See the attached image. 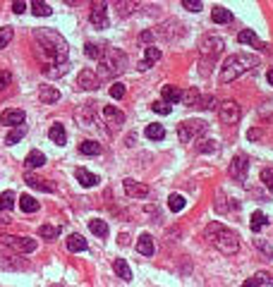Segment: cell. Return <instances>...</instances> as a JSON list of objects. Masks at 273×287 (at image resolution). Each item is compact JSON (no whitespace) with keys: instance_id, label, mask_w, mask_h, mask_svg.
I'll use <instances>...</instances> for the list:
<instances>
[{"instance_id":"6da1fadb","label":"cell","mask_w":273,"mask_h":287,"mask_svg":"<svg viewBox=\"0 0 273 287\" xmlns=\"http://www.w3.org/2000/svg\"><path fill=\"white\" fill-rule=\"evenodd\" d=\"M34 36H36V43H39L36 53L43 60V69L68 65V43L60 34H55L51 29H36Z\"/></svg>"},{"instance_id":"7a4b0ae2","label":"cell","mask_w":273,"mask_h":287,"mask_svg":"<svg viewBox=\"0 0 273 287\" xmlns=\"http://www.w3.org/2000/svg\"><path fill=\"white\" fill-rule=\"evenodd\" d=\"M206 237L211 239V244L218 249L220 254H237L240 251V234L232 232L230 228H225V225H220V223H211L208 228H206Z\"/></svg>"},{"instance_id":"3957f363","label":"cell","mask_w":273,"mask_h":287,"mask_svg":"<svg viewBox=\"0 0 273 287\" xmlns=\"http://www.w3.org/2000/svg\"><path fill=\"white\" fill-rule=\"evenodd\" d=\"M257 65H259V60H257L254 55H245V53L230 55V57L223 62V67H220V82L223 84L235 82L237 77H242L245 72H249V69L257 67Z\"/></svg>"},{"instance_id":"277c9868","label":"cell","mask_w":273,"mask_h":287,"mask_svg":"<svg viewBox=\"0 0 273 287\" xmlns=\"http://www.w3.org/2000/svg\"><path fill=\"white\" fill-rule=\"evenodd\" d=\"M98 62H101V77H115L127 65V55L120 48H106V53Z\"/></svg>"},{"instance_id":"5b68a950","label":"cell","mask_w":273,"mask_h":287,"mask_svg":"<svg viewBox=\"0 0 273 287\" xmlns=\"http://www.w3.org/2000/svg\"><path fill=\"white\" fill-rule=\"evenodd\" d=\"M0 242L5 246H10V249H14V251H19V254H31V251H36V239H31V237L0 234Z\"/></svg>"},{"instance_id":"8992f818","label":"cell","mask_w":273,"mask_h":287,"mask_svg":"<svg viewBox=\"0 0 273 287\" xmlns=\"http://www.w3.org/2000/svg\"><path fill=\"white\" fill-rule=\"evenodd\" d=\"M206 127H208V124H206L204 120H185V122H180V127H178L180 141H182V144H190L197 134H204Z\"/></svg>"},{"instance_id":"52a82bcc","label":"cell","mask_w":273,"mask_h":287,"mask_svg":"<svg viewBox=\"0 0 273 287\" xmlns=\"http://www.w3.org/2000/svg\"><path fill=\"white\" fill-rule=\"evenodd\" d=\"M218 115H220V120H223L225 124H235V122H240L242 110H240V106H237L235 101H223V103H220V108H218Z\"/></svg>"},{"instance_id":"ba28073f","label":"cell","mask_w":273,"mask_h":287,"mask_svg":"<svg viewBox=\"0 0 273 287\" xmlns=\"http://www.w3.org/2000/svg\"><path fill=\"white\" fill-rule=\"evenodd\" d=\"M247 170H249V158H247L245 153H237V156L232 158L230 168H228V172H230V177L240 179V182H245V177H247Z\"/></svg>"},{"instance_id":"9c48e42d","label":"cell","mask_w":273,"mask_h":287,"mask_svg":"<svg viewBox=\"0 0 273 287\" xmlns=\"http://www.w3.org/2000/svg\"><path fill=\"white\" fill-rule=\"evenodd\" d=\"M223 48H225V43H223L220 36H204V39L199 41V51L204 55H208V57H216Z\"/></svg>"},{"instance_id":"30bf717a","label":"cell","mask_w":273,"mask_h":287,"mask_svg":"<svg viewBox=\"0 0 273 287\" xmlns=\"http://www.w3.org/2000/svg\"><path fill=\"white\" fill-rule=\"evenodd\" d=\"M24 120H27V113L19 108H7L0 113V122L7 124V127H22Z\"/></svg>"},{"instance_id":"8fae6325","label":"cell","mask_w":273,"mask_h":287,"mask_svg":"<svg viewBox=\"0 0 273 287\" xmlns=\"http://www.w3.org/2000/svg\"><path fill=\"white\" fill-rule=\"evenodd\" d=\"M89 22H91L96 29H106V27H108V12H106V5H103V2H94V5H91Z\"/></svg>"},{"instance_id":"7c38bea8","label":"cell","mask_w":273,"mask_h":287,"mask_svg":"<svg viewBox=\"0 0 273 287\" xmlns=\"http://www.w3.org/2000/svg\"><path fill=\"white\" fill-rule=\"evenodd\" d=\"M123 187H125V194H127V196H132V199H144V196H149V187H146L144 182L125 179Z\"/></svg>"},{"instance_id":"4fadbf2b","label":"cell","mask_w":273,"mask_h":287,"mask_svg":"<svg viewBox=\"0 0 273 287\" xmlns=\"http://www.w3.org/2000/svg\"><path fill=\"white\" fill-rule=\"evenodd\" d=\"M77 86L82 89V91H91V89H96L98 86V77H96V72H91V69H82L79 74H77Z\"/></svg>"},{"instance_id":"5bb4252c","label":"cell","mask_w":273,"mask_h":287,"mask_svg":"<svg viewBox=\"0 0 273 287\" xmlns=\"http://www.w3.org/2000/svg\"><path fill=\"white\" fill-rule=\"evenodd\" d=\"M103 117H106V122L113 124V127H120V124L125 122V113L118 110L115 106H103Z\"/></svg>"},{"instance_id":"9a60e30c","label":"cell","mask_w":273,"mask_h":287,"mask_svg":"<svg viewBox=\"0 0 273 287\" xmlns=\"http://www.w3.org/2000/svg\"><path fill=\"white\" fill-rule=\"evenodd\" d=\"M163 57V51L161 48H153V46H149L146 48V53H144V57H141V62H139V69L144 72V69H149L156 60H161Z\"/></svg>"},{"instance_id":"2e32d148","label":"cell","mask_w":273,"mask_h":287,"mask_svg":"<svg viewBox=\"0 0 273 287\" xmlns=\"http://www.w3.org/2000/svg\"><path fill=\"white\" fill-rule=\"evenodd\" d=\"M136 251H139L141 256H153V251H156L153 237H151V234H141V237L136 239Z\"/></svg>"},{"instance_id":"e0dca14e","label":"cell","mask_w":273,"mask_h":287,"mask_svg":"<svg viewBox=\"0 0 273 287\" xmlns=\"http://www.w3.org/2000/svg\"><path fill=\"white\" fill-rule=\"evenodd\" d=\"M237 41H240V43H249V46H254V48H259V51H264V48H266V46L259 41V36H257L252 29H242V31L237 34Z\"/></svg>"},{"instance_id":"ac0fdd59","label":"cell","mask_w":273,"mask_h":287,"mask_svg":"<svg viewBox=\"0 0 273 287\" xmlns=\"http://www.w3.org/2000/svg\"><path fill=\"white\" fill-rule=\"evenodd\" d=\"M211 19H213L216 24H230L232 12L228 10V7H223V5H216V7L211 10Z\"/></svg>"},{"instance_id":"d6986e66","label":"cell","mask_w":273,"mask_h":287,"mask_svg":"<svg viewBox=\"0 0 273 287\" xmlns=\"http://www.w3.org/2000/svg\"><path fill=\"white\" fill-rule=\"evenodd\" d=\"M74 177L79 179L82 187H96V184H98V175L89 172V170H84V168H77V170H74Z\"/></svg>"},{"instance_id":"ffe728a7","label":"cell","mask_w":273,"mask_h":287,"mask_svg":"<svg viewBox=\"0 0 273 287\" xmlns=\"http://www.w3.org/2000/svg\"><path fill=\"white\" fill-rule=\"evenodd\" d=\"M48 137H51V141H53V144H58V146L68 144V132H65V127H63V124H51Z\"/></svg>"},{"instance_id":"44dd1931","label":"cell","mask_w":273,"mask_h":287,"mask_svg":"<svg viewBox=\"0 0 273 287\" xmlns=\"http://www.w3.org/2000/svg\"><path fill=\"white\" fill-rule=\"evenodd\" d=\"M39 101H41V103H58V101H60V91L53 89V86H41Z\"/></svg>"},{"instance_id":"7402d4cb","label":"cell","mask_w":273,"mask_h":287,"mask_svg":"<svg viewBox=\"0 0 273 287\" xmlns=\"http://www.w3.org/2000/svg\"><path fill=\"white\" fill-rule=\"evenodd\" d=\"M17 201H19V208H22L24 213H36V211H39V206H41L34 196H29V194H22Z\"/></svg>"},{"instance_id":"603a6c76","label":"cell","mask_w":273,"mask_h":287,"mask_svg":"<svg viewBox=\"0 0 273 287\" xmlns=\"http://www.w3.org/2000/svg\"><path fill=\"white\" fill-rule=\"evenodd\" d=\"M14 204H17V196H14V191H2L0 194V211L5 213V211H12Z\"/></svg>"},{"instance_id":"cb8c5ba5","label":"cell","mask_w":273,"mask_h":287,"mask_svg":"<svg viewBox=\"0 0 273 287\" xmlns=\"http://www.w3.org/2000/svg\"><path fill=\"white\" fill-rule=\"evenodd\" d=\"M89 230H91L96 237H108V225H106V220H101V218L89 220Z\"/></svg>"},{"instance_id":"d4e9b609","label":"cell","mask_w":273,"mask_h":287,"mask_svg":"<svg viewBox=\"0 0 273 287\" xmlns=\"http://www.w3.org/2000/svg\"><path fill=\"white\" fill-rule=\"evenodd\" d=\"M101 151H103L101 144H98V141H91V139L79 144V153H84V156H101Z\"/></svg>"},{"instance_id":"484cf974","label":"cell","mask_w":273,"mask_h":287,"mask_svg":"<svg viewBox=\"0 0 273 287\" xmlns=\"http://www.w3.org/2000/svg\"><path fill=\"white\" fill-rule=\"evenodd\" d=\"M185 106H190V108H197L199 106V101H202V94L197 91V89H187L185 94H182V98H180Z\"/></svg>"},{"instance_id":"4316f807","label":"cell","mask_w":273,"mask_h":287,"mask_svg":"<svg viewBox=\"0 0 273 287\" xmlns=\"http://www.w3.org/2000/svg\"><path fill=\"white\" fill-rule=\"evenodd\" d=\"M185 206H187V199H185L182 194H170V196H168V208H170L173 213H180Z\"/></svg>"},{"instance_id":"83f0119b","label":"cell","mask_w":273,"mask_h":287,"mask_svg":"<svg viewBox=\"0 0 273 287\" xmlns=\"http://www.w3.org/2000/svg\"><path fill=\"white\" fill-rule=\"evenodd\" d=\"M144 134H146V139H151V141H158V139L165 137V127L163 124H149L146 129H144Z\"/></svg>"},{"instance_id":"f1b7e54d","label":"cell","mask_w":273,"mask_h":287,"mask_svg":"<svg viewBox=\"0 0 273 287\" xmlns=\"http://www.w3.org/2000/svg\"><path fill=\"white\" fill-rule=\"evenodd\" d=\"M29 7H31V12L36 14V17H48V14L53 12V10H51V5H48V2H43V0H31V5H29Z\"/></svg>"},{"instance_id":"f546056e","label":"cell","mask_w":273,"mask_h":287,"mask_svg":"<svg viewBox=\"0 0 273 287\" xmlns=\"http://www.w3.org/2000/svg\"><path fill=\"white\" fill-rule=\"evenodd\" d=\"M68 249L69 251H84L86 249V239H84L82 234H69L68 237Z\"/></svg>"},{"instance_id":"4dcf8cb0","label":"cell","mask_w":273,"mask_h":287,"mask_svg":"<svg viewBox=\"0 0 273 287\" xmlns=\"http://www.w3.org/2000/svg\"><path fill=\"white\" fill-rule=\"evenodd\" d=\"M113 271L120 275L123 280H132V271H130V266H127L123 259H115V261H113Z\"/></svg>"},{"instance_id":"1f68e13d","label":"cell","mask_w":273,"mask_h":287,"mask_svg":"<svg viewBox=\"0 0 273 287\" xmlns=\"http://www.w3.org/2000/svg\"><path fill=\"white\" fill-rule=\"evenodd\" d=\"M161 94H163V101H168V103H180V98H182V91L175 86H163Z\"/></svg>"},{"instance_id":"d6a6232c","label":"cell","mask_w":273,"mask_h":287,"mask_svg":"<svg viewBox=\"0 0 273 287\" xmlns=\"http://www.w3.org/2000/svg\"><path fill=\"white\" fill-rule=\"evenodd\" d=\"M103 53H106V48H101L98 43H86V46H84V55L91 57V60H101Z\"/></svg>"},{"instance_id":"836d02e7","label":"cell","mask_w":273,"mask_h":287,"mask_svg":"<svg viewBox=\"0 0 273 287\" xmlns=\"http://www.w3.org/2000/svg\"><path fill=\"white\" fill-rule=\"evenodd\" d=\"M46 163V156H43L41 151H29L27 156V168H41Z\"/></svg>"},{"instance_id":"e575fe53","label":"cell","mask_w":273,"mask_h":287,"mask_svg":"<svg viewBox=\"0 0 273 287\" xmlns=\"http://www.w3.org/2000/svg\"><path fill=\"white\" fill-rule=\"evenodd\" d=\"M24 182H27L29 187H34V189H39V191H53V187H51V184H46L43 179L34 177V175H27V177H24Z\"/></svg>"},{"instance_id":"d590c367","label":"cell","mask_w":273,"mask_h":287,"mask_svg":"<svg viewBox=\"0 0 273 287\" xmlns=\"http://www.w3.org/2000/svg\"><path fill=\"white\" fill-rule=\"evenodd\" d=\"M77 120H79L84 127H86V124H94V110H91V106L77 110Z\"/></svg>"},{"instance_id":"8d00e7d4","label":"cell","mask_w":273,"mask_h":287,"mask_svg":"<svg viewBox=\"0 0 273 287\" xmlns=\"http://www.w3.org/2000/svg\"><path fill=\"white\" fill-rule=\"evenodd\" d=\"M266 223H269V220H266V216H264L261 211H257V213H252V223H249V228H252L254 232H259Z\"/></svg>"},{"instance_id":"74e56055","label":"cell","mask_w":273,"mask_h":287,"mask_svg":"<svg viewBox=\"0 0 273 287\" xmlns=\"http://www.w3.org/2000/svg\"><path fill=\"white\" fill-rule=\"evenodd\" d=\"M58 234H60V230L55 225H41L39 228V237H43V239H58Z\"/></svg>"},{"instance_id":"f35d334b","label":"cell","mask_w":273,"mask_h":287,"mask_svg":"<svg viewBox=\"0 0 273 287\" xmlns=\"http://www.w3.org/2000/svg\"><path fill=\"white\" fill-rule=\"evenodd\" d=\"M27 134V127H14L12 132L7 134V144H17V141H22Z\"/></svg>"},{"instance_id":"ab89813d","label":"cell","mask_w":273,"mask_h":287,"mask_svg":"<svg viewBox=\"0 0 273 287\" xmlns=\"http://www.w3.org/2000/svg\"><path fill=\"white\" fill-rule=\"evenodd\" d=\"M261 182H264L266 189L273 194V168H264V170H261Z\"/></svg>"},{"instance_id":"60d3db41","label":"cell","mask_w":273,"mask_h":287,"mask_svg":"<svg viewBox=\"0 0 273 287\" xmlns=\"http://www.w3.org/2000/svg\"><path fill=\"white\" fill-rule=\"evenodd\" d=\"M12 36H14L12 27H2V29H0V48H5L7 43L12 41Z\"/></svg>"},{"instance_id":"b9f144b4","label":"cell","mask_w":273,"mask_h":287,"mask_svg":"<svg viewBox=\"0 0 273 287\" xmlns=\"http://www.w3.org/2000/svg\"><path fill=\"white\" fill-rule=\"evenodd\" d=\"M254 246L259 249L261 254H266L269 259H273V249H271V244H269L266 239H254Z\"/></svg>"},{"instance_id":"7bdbcfd3","label":"cell","mask_w":273,"mask_h":287,"mask_svg":"<svg viewBox=\"0 0 273 287\" xmlns=\"http://www.w3.org/2000/svg\"><path fill=\"white\" fill-rule=\"evenodd\" d=\"M125 94H127V86H125V84L115 82L110 86V96H113V98H125Z\"/></svg>"},{"instance_id":"ee69618b","label":"cell","mask_w":273,"mask_h":287,"mask_svg":"<svg viewBox=\"0 0 273 287\" xmlns=\"http://www.w3.org/2000/svg\"><path fill=\"white\" fill-rule=\"evenodd\" d=\"M151 110L153 113H158V115H170V106L168 103H161V101H156V103H151Z\"/></svg>"},{"instance_id":"f6af8a7d","label":"cell","mask_w":273,"mask_h":287,"mask_svg":"<svg viewBox=\"0 0 273 287\" xmlns=\"http://www.w3.org/2000/svg\"><path fill=\"white\" fill-rule=\"evenodd\" d=\"M199 106L204 110H213L218 103H216V96H202V101H199Z\"/></svg>"},{"instance_id":"bcb514c9","label":"cell","mask_w":273,"mask_h":287,"mask_svg":"<svg viewBox=\"0 0 273 287\" xmlns=\"http://www.w3.org/2000/svg\"><path fill=\"white\" fill-rule=\"evenodd\" d=\"M182 7L190 12H199L202 10V0H182Z\"/></svg>"},{"instance_id":"7dc6e473","label":"cell","mask_w":273,"mask_h":287,"mask_svg":"<svg viewBox=\"0 0 273 287\" xmlns=\"http://www.w3.org/2000/svg\"><path fill=\"white\" fill-rule=\"evenodd\" d=\"M259 117H273V103H264V106H259Z\"/></svg>"},{"instance_id":"c3c4849f","label":"cell","mask_w":273,"mask_h":287,"mask_svg":"<svg viewBox=\"0 0 273 287\" xmlns=\"http://www.w3.org/2000/svg\"><path fill=\"white\" fill-rule=\"evenodd\" d=\"M199 151H202V153H213V151H216V141H213V139H206L204 144L199 146Z\"/></svg>"},{"instance_id":"681fc988","label":"cell","mask_w":273,"mask_h":287,"mask_svg":"<svg viewBox=\"0 0 273 287\" xmlns=\"http://www.w3.org/2000/svg\"><path fill=\"white\" fill-rule=\"evenodd\" d=\"M10 82H12V74H10V72H0V91H2V89H7Z\"/></svg>"},{"instance_id":"f907efd6","label":"cell","mask_w":273,"mask_h":287,"mask_svg":"<svg viewBox=\"0 0 273 287\" xmlns=\"http://www.w3.org/2000/svg\"><path fill=\"white\" fill-rule=\"evenodd\" d=\"M254 278L259 280V285H261V283H266V285H273V275H269L266 271H261V273H257Z\"/></svg>"},{"instance_id":"816d5d0a","label":"cell","mask_w":273,"mask_h":287,"mask_svg":"<svg viewBox=\"0 0 273 287\" xmlns=\"http://www.w3.org/2000/svg\"><path fill=\"white\" fill-rule=\"evenodd\" d=\"M24 10H27V2H22V0L12 2V12H14V14H22Z\"/></svg>"},{"instance_id":"f5cc1de1","label":"cell","mask_w":273,"mask_h":287,"mask_svg":"<svg viewBox=\"0 0 273 287\" xmlns=\"http://www.w3.org/2000/svg\"><path fill=\"white\" fill-rule=\"evenodd\" d=\"M242 287H261V285H259V280H257V278H249V280L242 283Z\"/></svg>"},{"instance_id":"db71d44e","label":"cell","mask_w":273,"mask_h":287,"mask_svg":"<svg viewBox=\"0 0 273 287\" xmlns=\"http://www.w3.org/2000/svg\"><path fill=\"white\" fill-rule=\"evenodd\" d=\"M247 137L252 139V141H254V139H259L261 137V129H249V132H247Z\"/></svg>"},{"instance_id":"11a10c76","label":"cell","mask_w":273,"mask_h":287,"mask_svg":"<svg viewBox=\"0 0 273 287\" xmlns=\"http://www.w3.org/2000/svg\"><path fill=\"white\" fill-rule=\"evenodd\" d=\"M151 39H153V34H151V31H144V34L139 36V41H141V43H144V41H151Z\"/></svg>"},{"instance_id":"9f6ffc18","label":"cell","mask_w":273,"mask_h":287,"mask_svg":"<svg viewBox=\"0 0 273 287\" xmlns=\"http://www.w3.org/2000/svg\"><path fill=\"white\" fill-rule=\"evenodd\" d=\"M266 79H269V84H271V86H273V67L269 69V72H266Z\"/></svg>"},{"instance_id":"6f0895ef","label":"cell","mask_w":273,"mask_h":287,"mask_svg":"<svg viewBox=\"0 0 273 287\" xmlns=\"http://www.w3.org/2000/svg\"><path fill=\"white\" fill-rule=\"evenodd\" d=\"M7 223H10V220H7V218H2V216H0V225H7Z\"/></svg>"},{"instance_id":"680465c9","label":"cell","mask_w":273,"mask_h":287,"mask_svg":"<svg viewBox=\"0 0 273 287\" xmlns=\"http://www.w3.org/2000/svg\"><path fill=\"white\" fill-rule=\"evenodd\" d=\"M51 287H63V285H51Z\"/></svg>"}]
</instances>
